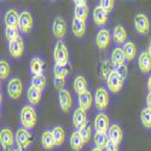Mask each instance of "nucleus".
<instances>
[{
	"label": "nucleus",
	"instance_id": "3",
	"mask_svg": "<svg viewBox=\"0 0 151 151\" xmlns=\"http://www.w3.org/2000/svg\"><path fill=\"white\" fill-rule=\"evenodd\" d=\"M94 105L100 111H103L108 108V105H109V94H108V91L104 88V87H99V88H97V91L94 93Z\"/></svg>",
	"mask_w": 151,
	"mask_h": 151
},
{
	"label": "nucleus",
	"instance_id": "38",
	"mask_svg": "<svg viewBox=\"0 0 151 151\" xmlns=\"http://www.w3.org/2000/svg\"><path fill=\"white\" fill-rule=\"evenodd\" d=\"M10 75V65L6 60H1L0 62V79L1 80H6Z\"/></svg>",
	"mask_w": 151,
	"mask_h": 151
},
{
	"label": "nucleus",
	"instance_id": "12",
	"mask_svg": "<svg viewBox=\"0 0 151 151\" xmlns=\"http://www.w3.org/2000/svg\"><path fill=\"white\" fill-rule=\"evenodd\" d=\"M16 139V135H14L12 131L10 128H3L1 132H0V143H1V146L4 147L5 151H7L10 147L14 146Z\"/></svg>",
	"mask_w": 151,
	"mask_h": 151
},
{
	"label": "nucleus",
	"instance_id": "26",
	"mask_svg": "<svg viewBox=\"0 0 151 151\" xmlns=\"http://www.w3.org/2000/svg\"><path fill=\"white\" fill-rule=\"evenodd\" d=\"M122 50L126 56V60H128V62L134 60V58L137 57V47L133 41H127L126 44H123Z\"/></svg>",
	"mask_w": 151,
	"mask_h": 151
},
{
	"label": "nucleus",
	"instance_id": "30",
	"mask_svg": "<svg viewBox=\"0 0 151 151\" xmlns=\"http://www.w3.org/2000/svg\"><path fill=\"white\" fill-rule=\"evenodd\" d=\"M73 88L78 94H81V93L86 92L87 91V81H86V79L83 76H81V75L76 76L75 80H74V83H73Z\"/></svg>",
	"mask_w": 151,
	"mask_h": 151
},
{
	"label": "nucleus",
	"instance_id": "2",
	"mask_svg": "<svg viewBox=\"0 0 151 151\" xmlns=\"http://www.w3.org/2000/svg\"><path fill=\"white\" fill-rule=\"evenodd\" d=\"M53 58L56 65L59 67H65L68 64V59H69V53H68V48L65 44L63 41H58L55 46V51H53Z\"/></svg>",
	"mask_w": 151,
	"mask_h": 151
},
{
	"label": "nucleus",
	"instance_id": "41",
	"mask_svg": "<svg viewBox=\"0 0 151 151\" xmlns=\"http://www.w3.org/2000/svg\"><path fill=\"white\" fill-rule=\"evenodd\" d=\"M115 71L120 75V76H121L123 80H126V78H127V75H128L127 67H126L124 64H123V65H120V67H116V68H115Z\"/></svg>",
	"mask_w": 151,
	"mask_h": 151
},
{
	"label": "nucleus",
	"instance_id": "9",
	"mask_svg": "<svg viewBox=\"0 0 151 151\" xmlns=\"http://www.w3.org/2000/svg\"><path fill=\"white\" fill-rule=\"evenodd\" d=\"M110 119L105 112H99L94 119V128L96 132H103L106 133L110 128Z\"/></svg>",
	"mask_w": 151,
	"mask_h": 151
},
{
	"label": "nucleus",
	"instance_id": "7",
	"mask_svg": "<svg viewBox=\"0 0 151 151\" xmlns=\"http://www.w3.org/2000/svg\"><path fill=\"white\" fill-rule=\"evenodd\" d=\"M33 24L34 19L33 16L29 11H22L19 14V23H18V28L22 33L27 34L33 29Z\"/></svg>",
	"mask_w": 151,
	"mask_h": 151
},
{
	"label": "nucleus",
	"instance_id": "18",
	"mask_svg": "<svg viewBox=\"0 0 151 151\" xmlns=\"http://www.w3.org/2000/svg\"><path fill=\"white\" fill-rule=\"evenodd\" d=\"M112 39H114V42H116L117 45L127 42V32H126L122 24H117V26L114 27V29H112Z\"/></svg>",
	"mask_w": 151,
	"mask_h": 151
},
{
	"label": "nucleus",
	"instance_id": "16",
	"mask_svg": "<svg viewBox=\"0 0 151 151\" xmlns=\"http://www.w3.org/2000/svg\"><path fill=\"white\" fill-rule=\"evenodd\" d=\"M4 21H5V26L6 27H12V28H18V23H19V14L14 10L10 9L5 12L4 16ZM19 29V28H18Z\"/></svg>",
	"mask_w": 151,
	"mask_h": 151
},
{
	"label": "nucleus",
	"instance_id": "11",
	"mask_svg": "<svg viewBox=\"0 0 151 151\" xmlns=\"http://www.w3.org/2000/svg\"><path fill=\"white\" fill-rule=\"evenodd\" d=\"M52 32L53 35L60 41L67 34V22L62 17H56L52 24Z\"/></svg>",
	"mask_w": 151,
	"mask_h": 151
},
{
	"label": "nucleus",
	"instance_id": "47",
	"mask_svg": "<svg viewBox=\"0 0 151 151\" xmlns=\"http://www.w3.org/2000/svg\"><path fill=\"white\" fill-rule=\"evenodd\" d=\"M147 52H149V55H150V57H151V41H150V45H149V50H147Z\"/></svg>",
	"mask_w": 151,
	"mask_h": 151
},
{
	"label": "nucleus",
	"instance_id": "19",
	"mask_svg": "<svg viewBox=\"0 0 151 151\" xmlns=\"http://www.w3.org/2000/svg\"><path fill=\"white\" fill-rule=\"evenodd\" d=\"M108 17H109V12H106L99 5H97L93 9V21L97 26H104L108 21Z\"/></svg>",
	"mask_w": 151,
	"mask_h": 151
},
{
	"label": "nucleus",
	"instance_id": "37",
	"mask_svg": "<svg viewBox=\"0 0 151 151\" xmlns=\"http://www.w3.org/2000/svg\"><path fill=\"white\" fill-rule=\"evenodd\" d=\"M79 133H80V135L82 138L83 143H88L90 139H91V137H92V128H91V126L86 124L85 127H82L81 129H79Z\"/></svg>",
	"mask_w": 151,
	"mask_h": 151
},
{
	"label": "nucleus",
	"instance_id": "45",
	"mask_svg": "<svg viewBox=\"0 0 151 151\" xmlns=\"http://www.w3.org/2000/svg\"><path fill=\"white\" fill-rule=\"evenodd\" d=\"M147 90H149V93H151V75L147 78Z\"/></svg>",
	"mask_w": 151,
	"mask_h": 151
},
{
	"label": "nucleus",
	"instance_id": "34",
	"mask_svg": "<svg viewBox=\"0 0 151 151\" xmlns=\"http://www.w3.org/2000/svg\"><path fill=\"white\" fill-rule=\"evenodd\" d=\"M140 121L145 128H151V109L145 108L140 112Z\"/></svg>",
	"mask_w": 151,
	"mask_h": 151
},
{
	"label": "nucleus",
	"instance_id": "13",
	"mask_svg": "<svg viewBox=\"0 0 151 151\" xmlns=\"http://www.w3.org/2000/svg\"><path fill=\"white\" fill-rule=\"evenodd\" d=\"M111 41V34L109 32V29H100L97 35H96V44L100 50H105L108 48V46L110 45Z\"/></svg>",
	"mask_w": 151,
	"mask_h": 151
},
{
	"label": "nucleus",
	"instance_id": "20",
	"mask_svg": "<svg viewBox=\"0 0 151 151\" xmlns=\"http://www.w3.org/2000/svg\"><path fill=\"white\" fill-rule=\"evenodd\" d=\"M122 138H123L122 128L120 127L119 124H116V123L111 124L110 128H109V139H110V142L120 145L121 142H122Z\"/></svg>",
	"mask_w": 151,
	"mask_h": 151
},
{
	"label": "nucleus",
	"instance_id": "22",
	"mask_svg": "<svg viewBox=\"0 0 151 151\" xmlns=\"http://www.w3.org/2000/svg\"><path fill=\"white\" fill-rule=\"evenodd\" d=\"M41 96H42V91L37 90L36 87L34 86H29L28 90H27V99L30 105H36L40 103L41 100Z\"/></svg>",
	"mask_w": 151,
	"mask_h": 151
},
{
	"label": "nucleus",
	"instance_id": "42",
	"mask_svg": "<svg viewBox=\"0 0 151 151\" xmlns=\"http://www.w3.org/2000/svg\"><path fill=\"white\" fill-rule=\"evenodd\" d=\"M105 151H119V145L115 144V143H112V142H109Z\"/></svg>",
	"mask_w": 151,
	"mask_h": 151
},
{
	"label": "nucleus",
	"instance_id": "36",
	"mask_svg": "<svg viewBox=\"0 0 151 151\" xmlns=\"http://www.w3.org/2000/svg\"><path fill=\"white\" fill-rule=\"evenodd\" d=\"M111 64H112V63L109 62V60H105V62H103L102 64H100V75H102V78L105 79V80L108 79L109 75L114 71L111 69Z\"/></svg>",
	"mask_w": 151,
	"mask_h": 151
},
{
	"label": "nucleus",
	"instance_id": "29",
	"mask_svg": "<svg viewBox=\"0 0 151 151\" xmlns=\"http://www.w3.org/2000/svg\"><path fill=\"white\" fill-rule=\"evenodd\" d=\"M83 140L79 133V131H74L70 135V147L74 150V151H80L83 146Z\"/></svg>",
	"mask_w": 151,
	"mask_h": 151
},
{
	"label": "nucleus",
	"instance_id": "23",
	"mask_svg": "<svg viewBox=\"0 0 151 151\" xmlns=\"http://www.w3.org/2000/svg\"><path fill=\"white\" fill-rule=\"evenodd\" d=\"M124 60H126V56L122 47H115L111 52V63L114 64L115 67H120L124 64Z\"/></svg>",
	"mask_w": 151,
	"mask_h": 151
},
{
	"label": "nucleus",
	"instance_id": "17",
	"mask_svg": "<svg viewBox=\"0 0 151 151\" xmlns=\"http://www.w3.org/2000/svg\"><path fill=\"white\" fill-rule=\"evenodd\" d=\"M94 102V97L92 96L91 91L87 90L86 92L81 93L78 96V103H79V108L83 109V110H88L92 106V103Z\"/></svg>",
	"mask_w": 151,
	"mask_h": 151
},
{
	"label": "nucleus",
	"instance_id": "5",
	"mask_svg": "<svg viewBox=\"0 0 151 151\" xmlns=\"http://www.w3.org/2000/svg\"><path fill=\"white\" fill-rule=\"evenodd\" d=\"M23 92V82L18 78H12L7 83V93L12 99H19Z\"/></svg>",
	"mask_w": 151,
	"mask_h": 151
},
{
	"label": "nucleus",
	"instance_id": "21",
	"mask_svg": "<svg viewBox=\"0 0 151 151\" xmlns=\"http://www.w3.org/2000/svg\"><path fill=\"white\" fill-rule=\"evenodd\" d=\"M138 65H139V69L144 74L151 70V57L147 51H143L139 55V57H138Z\"/></svg>",
	"mask_w": 151,
	"mask_h": 151
},
{
	"label": "nucleus",
	"instance_id": "15",
	"mask_svg": "<svg viewBox=\"0 0 151 151\" xmlns=\"http://www.w3.org/2000/svg\"><path fill=\"white\" fill-rule=\"evenodd\" d=\"M58 103H59L60 109L64 112H68L70 110L71 104H73V100H71V96H70L68 90L59 91V93H58Z\"/></svg>",
	"mask_w": 151,
	"mask_h": 151
},
{
	"label": "nucleus",
	"instance_id": "4",
	"mask_svg": "<svg viewBox=\"0 0 151 151\" xmlns=\"http://www.w3.org/2000/svg\"><path fill=\"white\" fill-rule=\"evenodd\" d=\"M9 51L12 58H21L23 56L24 52V41H23V37L19 35L16 39L9 41Z\"/></svg>",
	"mask_w": 151,
	"mask_h": 151
},
{
	"label": "nucleus",
	"instance_id": "40",
	"mask_svg": "<svg viewBox=\"0 0 151 151\" xmlns=\"http://www.w3.org/2000/svg\"><path fill=\"white\" fill-rule=\"evenodd\" d=\"M114 5H115L114 0H100L99 1V6L102 9H104L106 12H110L112 9H114Z\"/></svg>",
	"mask_w": 151,
	"mask_h": 151
},
{
	"label": "nucleus",
	"instance_id": "24",
	"mask_svg": "<svg viewBox=\"0 0 151 151\" xmlns=\"http://www.w3.org/2000/svg\"><path fill=\"white\" fill-rule=\"evenodd\" d=\"M41 145L45 150H52L56 146L52 131H44L41 134Z\"/></svg>",
	"mask_w": 151,
	"mask_h": 151
},
{
	"label": "nucleus",
	"instance_id": "14",
	"mask_svg": "<svg viewBox=\"0 0 151 151\" xmlns=\"http://www.w3.org/2000/svg\"><path fill=\"white\" fill-rule=\"evenodd\" d=\"M73 124L75 128L81 129L82 127L87 124V115H86V110L79 108L74 111V115H73Z\"/></svg>",
	"mask_w": 151,
	"mask_h": 151
},
{
	"label": "nucleus",
	"instance_id": "43",
	"mask_svg": "<svg viewBox=\"0 0 151 151\" xmlns=\"http://www.w3.org/2000/svg\"><path fill=\"white\" fill-rule=\"evenodd\" d=\"M146 105L149 109H151V93H149L146 96Z\"/></svg>",
	"mask_w": 151,
	"mask_h": 151
},
{
	"label": "nucleus",
	"instance_id": "33",
	"mask_svg": "<svg viewBox=\"0 0 151 151\" xmlns=\"http://www.w3.org/2000/svg\"><path fill=\"white\" fill-rule=\"evenodd\" d=\"M32 86L36 87L37 90H40L42 91L45 88V86H46V76L42 74V75H33V78H32Z\"/></svg>",
	"mask_w": 151,
	"mask_h": 151
},
{
	"label": "nucleus",
	"instance_id": "35",
	"mask_svg": "<svg viewBox=\"0 0 151 151\" xmlns=\"http://www.w3.org/2000/svg\"><path fill=\"white\" fill-rule=\"evenodd\" d=\"M69 70L67 67H59V65H55L53 68V75H55V79L56 80H63L65 81V78L68 75Z\"/></svg>",
	"mask_w": 151,
	"mask_h": 151
},
{
	"label": "nucleus",
	"instance_id": "44",
	"mask_svg": "<svg viewBox=\"0 0 151 151\" xmlns=\"http://www.w3.org/2000/svg\"><path fill=\"white\" fill-rule=\"evenodd\" d=\"M74 4L75 5H87V1H86V0H80V1H79V0H75Z\"/></svg>",
	"mask_w": 151,
	"mask_h": 151
},
{
	"label": "nucleus",
	"instance_id": "6",
	"mask_svg": "<svg viewBox=\"0 0 151 151\" xmlns=\"http://www.w3.org/2000/svg\"><path fill=\"white\" fill-rule=\"evenodd\" d=\"M123 79L120 76V75L114 70L112 71L108 79H106V86L110 90V92L112 93H119L121 90H122V86H123Z\"/></svg>",
	"mask_w": 151,
	"mask_h": 151
},
{
	"label": "nucleus",
	"instance_id": "28",
	"mask_svg": "<svg viewBox=\"0 0 151 151\" xmlns=\"http://www.w3.org/2000/svg\"><path fill=\"white\" fill-rule=\"evenodd\" d=\"M73 34L76 36V37H82L86 33V23L83 21H80L78 18L73 19Z\"/></svg>",
	"mask_w": 151,
	"mask_h": 151
},
{
	"label": "nucleus",
	"instance_id": "39",
	"mask_svg": "<svg viewBox=\"0 0 151 151\" xmlns=\"http://www.w3.org/2000/svg\"><path fill=\"white\" fill-rule=\"evenodd\" d=\"M5 35H6V39H7L9 41L16 39V37L19 36V34H18V28L6 27V28H5Z\"/></svg>",
	"mask_w": 151,
	"mask_h": 151
},
{
	"label": "nucleus",
	"instance_id": "27",
	"mask_svg": "<svg viewBox=\"0 0 151 151\" xmlns=\"http://www.w3.org/2000/svg\"><path fill=\"white\" fill-rule=\"evenodd\" d=\"M93 139H94V144L97 147H100V149H106L110 139H109V134L106 133H103V132H96L94 135H93Z\"/></svg>",
	"mask_w": 151,
	"mask_h": 151
},
{
	"label": "nucleus",
	"instance_id": "8",
	"mask_svg": "<svg viewBox=\"0 0 151 151\" xmlns=\"http://www.w3.org/2000/svg\"><path fill=\"white\" fill-rule=\"evenodd\" d=\"M134 28H135V30L138 33L142 34V35L147 34L149 33V29H150L149 18L144 14L135 15V17H134Z\"/></svg>",
	"mask_w": 151,
	"mask_h": 151
},
{
	"label": "nucleus",
	"instance_id": "46",
	"mask_svg": "<svg viewBox=\"0 0 151 151\" xmlns=\"http://www.w3.org/2000/svg\"><path fill=\"white\" fill-rule=\"evenodd\" d=\"M91 151H104V150H103V149H100V147H97V146H96V147H93Z\"/></svg>",
	"mask_w": 151,
	"mask_h": 151
},
{
	"label": "nucleus",
	"instance_id": "48",
	"mask_svg": "<svg viewBox=\"0 0 151 151\" xmlns=\"http://www.w3.org/2000/svg\"><path fill=\"white\" fill-rule=\"evenodd\" d=\"M12 151H23V149H21V147H15Z\"/></svg>",
	"mask_w": 151,
	"mask_h": 151
},
{
	"label": "nucleus",
	"instance_id": "1",
	"mask_svg": "<svg viewBox=\"0 0 151 151\" xmlns=\"http://www.w3.org/2000/svg\"><path fill=\"white\" fill-rule=\"evenodd\" d=\"M21 123L23 126V128L26 129H32L35 127L36 124V120H37V115H36V111L33 108V105H24L21 110Z\"/></svg>",
	"mask_w": 151,
	"mask_h": 151
},
{
	"label": "nucleus",
	"instance_id": "10",
	"mask_svg": "<svg viewBox=\"0 0 151 151\" xmlns=\"http://www.w3.org/2000/svg\"><path fill=\"white\" fill-rule=\"evenodd\" d=\"M16 142L18 144V147L27 149L32 144V134L26 128H18L16 132Z\"/></svg>",
	"mask_w": 151,
	"mask_h": 151
},
{
	"label": "nucleus",
	"instance_id": "32",
	"mask_svg": "<svg viewBox=\"0 0 151 151\" xmlns=\"http://www.w3.org/2000/svg\"><path fill=\"white\" fill-rule=\"evenodd\" d=\"M88 6L87 5H75V9H74V15H75V18H78L80 21H86L87 17H88Z\"/></svg>",
	"mask_w": 151,
	"mask_h": 151
},
{
	"label": "nucleus",
	"instance_id": "31",
	"mask_svg": "<svg viewBox=\"0 0 151 151\" xmlns=\"http://www.w3.org/2000/svg\"><path fill=\"white\" fill-rule=\"evenodd\" d=\"M52 135L55 138L56 146H60V145L64 144V140H65V131L60 126H56V127L52 129Z\"/></svg>",
	"mask_w": 151,
	"mask_h": 151
},
{
	"label": "nucleus",
	"instance_id": "25",
	"mask_svg": "<svg viewBox=\"0 0 151 151\" xmlns=\"http://www.w3.org/2000/svg\"><path fill=\"white\" fill-rule=\"evenodd\" d=\"M45 63L40 57H33L30 60V71L33 75H42Z\"/></svg>",
	"mask_w": 151,
	"mask_h": 151
}]
</instances>
